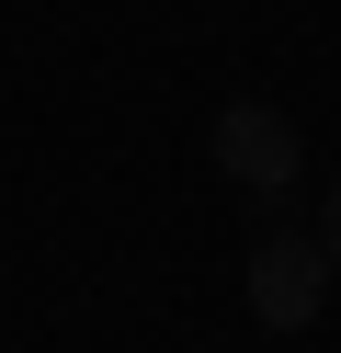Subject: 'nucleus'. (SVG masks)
Returning a JSON list of instances; mask_svg holds the SVG:
<instances>
[{
	"instance_id": "1",
	"label": "nucleus",
	"mask_w": 341,
	"mask_h": 353,
	"mask_svg": "<svg viewBox=\"0 0 341 353\" xmlns=\"http://www.w3.org/2000/svg\"><path fill=\"white\" fill-rule=\"evenodd\" d=\"M216 171H227V183H250V194H262V205H273V194H296V171H307V137H296V114H273V103H227V114H216Z\"/></svg>"
},
{
	"instance_id": "2",
	"label": "nucleus",
	"mask_w": 341,
	"mask_h": 353,
	"mask_svg": "<svg viewBox=\"0 0 341 353\" xmlns=\"http://www.w3.org/2000/svg\"><path fill=\"white\" fill-rule=\"evenodd\" d=\"M318 307H330V251H318V239H262V251H250V319L262 330H307Z\"/></svg>"
},
{
	"instance_id": "3",
	"label": "nucleus",
	"mask_w": 341,
	"mask_h": 353,
	"mask_svg": "<svg viewBox=\"0 0 341 353\" xmlns=\"http://www.w3.org/2000/svg\"><path fill=\"white\" fill-rule=\"evenodd\" d=\"M318 251H330V262H341V183H330V228H318Z\"/></svg>"
}]
</instances>
